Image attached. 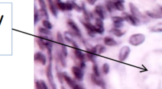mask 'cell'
<instances>
[{"label": "cell", "instance_id": "cell-6", "mask_svg": "<svg viewBox=\"0 0 162 89\" xmlns=\"http://www.w3.org/2000/svg\"><path fill=\"white\" fill-rule=\"evenodd\" d=\"M82 24L84 25L85 27V30H87V34L91 37H94L95 34H96V27L94 25L91 24L90 22H82L81 21Z\"/></svg>", "mask_w": 162, "mask_h": 89}, {"label": "cell", "instance_id": "cell-27", "mask_svg": "<svg viewBox=\"0 0 162 89\" xmlns=\"http://www.w3.org/2000/svg\"><path fill=\"white\" fill-rule=\"evenodd\" d=\"M38 32L41 34L46 35V36H50L52 34V32L50 31V30L47 29L46 28L43 27H39L38 28Z\"/></svg>", "mask_w": 162, "mask_h": 89}, {"label": "cell", "instance_id": "cell-26", "mask_svg": "<svg viewBox=\"0 0 162 89\" xmlns=\"http://www.w3.org/2000/svg\"><path fill=\"white\" fill-rule=\"evenodd\" d=\"M112 20L113 24H118V23H123L125 21V19L122 17L120 16H114L112 17Z\"/></svg>", "mask_w": 162, "mask_h": 89}, {"label": "cell", "instance_id": "cell-15", "mask_svg": "<svg viewBox=\"0 0 162 89\" xmlns=\"http://www.w3.org/2000/svg\"><path fill=\"white\" fill-rule=\"evenodd\" d=\"M74 55L77 58L79 61H85V56L86 55L84 54L83 52L81 51L79 49H75L74 51Z\"/></svg>", "mask_w": 162, "mask_h": 89}, {"label": "cell", "instance_id": "cell-35", "mask_svg": "<svg viewBox=\"0 0 162 89\" xmlns=\"http://www.w3.org/2000/svg\"><path fill=\"white\" fill-rule=\"evenodd\" d=\"M56 38H57V41H58L59 43L62 44V45H64V39H63L62 34L60 33V32H58L57 33Z\"/></svg>", "mask_w": 162, "mask_h": 89}, {"label": "cell", "instance_id": "cell-44", "mask_svg": "<svg viewBox=\"0 0 162 89\" xmlns=\"http://www.w3.org/2000/svg\"><path fill=\"white\" fill-rule=\"evenodd\" d=\"M91 5H94L96 2V0H88L87 1Z\"/></svg>", "mask_w": 162, "mask_h": 89}, {"label": "cell", "instance_id": "cell-16", "mask_svg": "<svg viewBox=\"0 0 162 89\" xmlns=\"http://www.w3.org/2000/svg\"><path fill=\"white\" fill-rule=\"evenodd\" d=\"M47 3H48V6H49V9L52 13V14L54 16V17H57L58 16V9H57V8L56 5H55V3L52 0H49L47 1Z\"/></svg>", "mask_w": 162, "mask_h": 89}, {"label": "cell", "instance_id": "cell-34", "mask_svg": "<svg viewBox=\"0 0 162 89\" xmlns=\"http://www.w3.org/2000/svg\"><path fill=\"white\" fill-rule=\"evenodd\" d=\"M71 3H72V5L73 6V8H74V9H75V10L76 11H77V12H81L82 11V8H81V6H79L77 3H76L75 1H70Z\"/></svg>", "mask_w": 162, "mask_h": 89}, {"label": "cell", "instance_id": "cell-46", "mask_svg": "<svg viewBox=\"0 0 162 89\" xmlns=\"http://www.w3.org/2000/svg\"><path fill=\"white\" fill-rule=\"evenodd\" d=\"M65 38L66 40V41H67V42H68L71 43V42H72V39H70V38L68 37H67V36H65Z\"/></svg>", "mask_w": 162, "mask_h": 89}, {"label": "cell", "instance_id": "cell-9", "mask_svg": "<svg viewBox=\"0 0 162 89\" xmlns=\"http://www.w3.org/2000/svg\"><path fill=\"white\" fill-rule=\"evenodd\" d=\"M95 27H96V34H99L102 35L104 32V23L102 19L100 18H96L95 20Z\"/></svg>", "mask_w": 162, "mask_h": 89}, {"label": "cell", "instance_id": "cell-17", "mask_svg": "<svg viewBox=\"0 0 162 89\" xmlns=\"http://www.w3.org/2000/svg\"><path fill=\"white\" fill-rule=\"evenodd\" d=\"M162 13H159L155 11H146V14L148 17L154 18V19H159L162 18Z\"/></svg>", "mask_w": 162, "mask_h": 89}, {"label": "cell", "instance_id": "cell-10", "mask_svg": "<svg viewBox=\"0 0 162 89\" xmlns=\"http://www.w3.org/2000/svg\"><path fill=\"white\" fill-rule=\"evenodd\" d=\"M94 12L99 17V18L102 19L103 20L105 19L106 16V10L102 5H98L96 6V7L94 8Z\"/></svg>", "mask_w": 162, "mask_h": 89}, {"label": "cell", "instance_id": "cell-19", "mask_svg": "<svg viewBox=\"0 0 162 89\" xmlns=\"http://www.w3.org/2000/svg\"><path fill=\"white\" fill-rule=\"evenodd\" d=\"M124 1H114V6L116 10L119 11H123L125 10V6L123 5Z\"/></svg>", "mask_w": 162, "mask_h": 89}, {"label": "cell", "instance_id": "cell-36", "mask_svg": "<svg viewBox=\"0 0 162 89\" xmlns=\"http://www.w3.org/2000/svg\"><path fill=\"white\" fill-rule=\"evenodd\" d=\"M62 54L63 55V56L65 57V58H66L68 56V50L67 48H66V47L65 45H62V51H61Z\"/></svg>", "mask_w": 162, "mask_h": 89}, {"label": "cell", "instance_id": "cell-2", "mask_svg": "<svg viewBox=\"0 0 162 89\" xmlns=\"http://www.w3.org/2000/svg\"><path fill=\"white\" fill-rule=\"evenodd\" d=\"M122 17L125 19V21H127V23L132 25V26H138L141 22L139 19L134 17V16L129 13L123 12Z\"/></svg>", "mask_w": 162, "mask_h": 89}, {"label": "cell", "instance_id": "cell-5", "mask_svg": "<svg viewBox=\"0 0 162 89\" xmlns=\"http://www.w3.org/2000/svg\"><path fill=\"white\" fill-rule=\"evenodd\" d=\"M130 53H131V49L127 46H123L120 50L119 54V59L120 61H125L129 57Z\"/></svg>", "mask_w": 162, "mask_h": 89}, {"label": "cell", "instance_id": "cell-37", "mask_svg": "<svg viewBox=\"0 0 162 89\" xmlns=\"http://www.w3.org/2000/svg\"><path fill=\"white\" fill-rule=\"evenodd\" d=\"M65 8L66 11H72L74 9L70 1H66L65 3Z\"/></svg>", "mask_w": 162, "mask_h": 89}, {"label": "cell", "instance_id": "cell-20", "mask_svg": "<svg viewBox=\"0 0 162 89\" xmlns=\"http://www.w3.org/2000/svg\"><path fill=\"white\" fill-rule=\"evenodd\" d=\"M81 8H82V10L83 11V15L85 20L87 22H89L91 20V18H92V17L91 16V13H89V12L86 9V8H85V6L84 3H82Z\"/></svg>", "mask_w": 162, "mask_h": 89}, {"label": "cell", "instance_id": "cell-30", "mask_svg": "<svg viewBox=\"0 0 162 89\" xmlns=\"http://www.w3.org/2000/svg\"><path fill=\"white\" fill-rule=\"evenodd\" d=\"M40 12L39 10H37L36 7L35 6V11H34V24L36 25L40 20Z\"/></svg>", "mask_w": 162, "mask_h": 89}, {"label": "cell", "instance_id": "cell-45", "mask_svg": "<svg viewBox=\"0 0 162 89\" xmlns=\"http://www.w3.org/2000/svg\"><path fill=\"white\" fill-rule=\"evenodd\" d=\"M71 44H72V46L74 47H75V48L76 49H79V47H78V45L77 44V43H76L74 40H73L71 42Z\"/></svg>", "mask_w": 162, "mask_h": 89}, {"label": "cell", "instance_id": "cell-18", "mask_svg": "<svg viewBox=\"0 0 162 89\" xmlns=\"http://www.w3.org/2000/svg\"><path fill=\"white\" fill-rule=\"evenodd\" d=\"M109 32L112 34L114 36L117 37H121L125 34V31H122L120 28H113L109 30Z\"/></svg>", "mask_w": 162, "mask_h": 89}, {"label": "cell", "instance_id": "cell-8", "mask_svg": "<svg viewBox=\"0 0 162 89\" xmlns=\"http://www.w3.org/2000/svg\"><path fill=\"white\" fill-rule=\"evenodd\" d=\"M91 81L93 84H94L98 87H100L102 89H107L106 84L102 78H100V77H96L94 74H91Z\"/></svg>", "mask_w": 162, "mask_h": 89}, {"label": "cell", "instance_id": "cell-31", "mask_svg": "<svg viewBox=\"0 0 162 89\" xmlns=\"http://www.w3.org/2000/svg\"><path fill=\"white\" fill-rule=\"evenodd\" d=\"M92 69H93V74L94 75H96V77H100V70H99V68H98V66L97 65L96 63L93 64V67H92Z\"/></svg>", "mask_w": 162, "mask_h": 89}, {"label": "cell", "instance_id": "cell-14", "mask_svg": "<svg viewBox=\"0 0 162 89\" xmlns=\"http://www.w3.org/2000/svg\"><path fill=\"white\" fill-rule=\"evenodd\" d=\"M67 25H68V26L71 28L72 31H74L76 33L81 34V30L79 29L77 25L76 24V23L74 20H71V19H68V20H67Z\"/></svg>", "mask_w": 162, "mask_h": 89}, {"label": "cell", "instance_id": "cell-1", "mask_svg": "<svg viewBox=\"0 0 162 89\" xmlns=\"http://www.w3.org/2000/svg\"><path fill=\"white\" fill-rule=\"evenodd\" d=\"M145 40V36L144 35L142 34H134L130 37L129 42L130 44L134 46H138L141 45L142 43L144 42Z\"/></svg>", "mask_w": 162, "mask_h": 89}, {"label": "cell", "instance_id": "cell-24", "mask_svg": "<svg viewBox=\"0 0 162 89\" xmlns=\"http://www.w3.org/2000/svg\"><path fill=\"white\" fill-rule=\"evenodd\" d=\"M55 4H56V6L57 8H58L60 11H64L66 10L65 8V3L63 2L62 1H55Z\"/></svg>", "mask_w": 162, "mask_h": 89}, {"label": "cell", "instance_id": "cell-33", "mask_svg": "<svg viewBox=\"0 0 162 89\" xmlns=\"http://www.w3.org/2000/svg\"><path fill=\"white\" fill-rule=\"evenodd\" d=\"M97 47V54L101 55V54L106 51V47L103 45H96Z\"/></svg>", "mask_w": 162, "mask_h": 89}, {"label": "cell", "instance_id": "cell-22", "mask_svg": "<svg viewBox=\"0 0 162 89\" xmlns=\"http://www.w3.org/2000/svg\"><path fill=\"white\" fill-rule=\"evenodd\" d=\"M36 42L38 47H39V49L42 51H44L46 49L45 47V44H44V39H42V38L39 37L36 39Z\"/></svg>", "mask_w": 162, "mask_h": 89}, {"label": "cell", "instance_id": "cell-40", "mask_svg": "<svg viewBox=\"0 0 162 89\" xmlns=\"http://www.w3.org/2000/svg\"><path fill=\"white\" fill-rule=\"evenodd\" d=\"M36 89H43L42 85L41 84L40 80H37L36 82Z\"/></svg>", "mask_w": 162, "mask_h": 89}, {"label": "cell", "instance_id": "cell-4", "mask_svg": "<svg viewBox=\"0 0 162 89\" xmlns=\"http://www.w3.org/2000/svg\"><path fill=\"white\" fill-rule=\"evenodd\" d=\"M129 6L130 11H131L132 15H133L134 17L139 19L141 22V18H142V20H147L148 18L146 17H145L144 15H142L141 13V12L139 11V9L136 7V6L133 4L132 3H130Z\"/></svg>", "mask_w": 162, "mask_h": 89}, {"label": "cell", "instance_id": "cell-43", "mask_svg": "<svg viewBox=\"0 0 162 89\" xmlns=\"http://www.w3.org/2000/svg\"><path fill=\"white\" fill-rule=\"evenodd\" d=\"M72 89H85V88L82 86H81V85H80L76 84L75 86L73 87Z\"/></svg>", "mask_w": 162, "mask_h": 89}, {"label": "cell", "instance_id": "cell-42", "mask_svg": "<svg viewBox=\"0 0 162 89\" xmlns=\"http://www.w3.org/2000/svg\"><path fill=\"white\" fill-rule=\"evenodd\" d=\"M40 82H41V85H42L43 89H48V87H47V85L46 84L45 82H44V80H40Z\"/></svg>", "mask_w": 162, "mask_h": 89}, {"label": "cell", "instance_id": "cell-39", "mask_svg": "<svg viewBox=\"0 0 162 89\" xmlns=\"http://www.w3.org/2000/svg\"><path fill=\"white\" fill-rule=\"evenodd\" d=\"M113 27L114 28H120L123 27V25H124V24L123 23H118V24H113Z\"/></svg>", "mask_w": 162, "mask_h": 89}, {"label": "cell", "instance_id": "cell-3", "mask_svg": "<svg viewBox=\"0 0 162 89\" xmlns=\"http://www.w3.org/2000/svg\"><path fill=\"white\" fill-rule=\"evenodd\" d=\"M46 75L48 80L49 83L52 87V89H57L56 85L54 82V78L53 75V72H52V63H49V65H47L46 69Z\"/></svg>", "mask_w": 162, "mask_h": 89}, {"label": "cell", "instance_id": "cell-12", "mask_svg": "<svg viewBox=\"0 0 162 89\" xmlns=\"http://www.w3.org/2000/svg\"><path fill=\"white\" fill-rule=\"evenodd\" d=\"M63 78H64V80L65 81L66 84H67L70 87L73 88V87H74L75 85L77 84H76V82L73 80V79L70 77V76H68L66 72H63Z\"/></svg>", "mask_w": 162, "mask_h": 89}, {"label": "cell", "instance_id": "cell-48", "mask_svg": "<svg viewBox=\"0 0 162 89\" xmlns=\"http://www.w3.org/2000/svg\"><path fill=\"white\" fill-rule=\"evenodd\" d=\"M61 89H65V87H63V86H62V87H61Z\"/></svg>", "mask_w": 162, "mask_h": 89}, {"label": "cell", "instance_id": "cell-41", "mask_svg": "<svg viewBox=\"0 0 162 89\" xmlns=\"http://www.w3.org/2000/svg\"><path fill=\"white\" fill-rule=\"evenodd\" d=\"M85 62L84 61H80V62H79V67L80 68H81L82 69H84L85 68Z\"/></svg>", "mask_w": 162, "mask_h": 89}, {"label": "cell", "instance_id": "cell-23", "mask_svg": "<svg viewBox=\"0 0 162 89\" xmlns=\"http://www.w3.org/2000/svg\"><path fill=\"white\" fill-rule=\"evenodd\" d=\"M153 32H162V23H158L151 28Z\"/></svg>", "mask_w": 162, "mask_h": 89}, {"label": "cell", "instance_id": "cell-32", "mask_svg": "<svg viewBox=\"0 0 162 89\" xmlns=\"http://www.w3.org/2000/svg\"><path fill=\"white\" fill-rule=\"evenodd\" d=\"M110 69V65L106 63H104L103 66H102V70H103V73L104 75H108L109 73Z\"/></svg>", "mask_w": 162, "mask_h": 89}, {"label": "cell", "instance_id": "cell-29", "mask_svg": "<svg viewBox=\"0 0 162 89\" xmlns=\"http://www.w3.org/2000/svg\"><path fill=\"white\" fill-rule=\"evenodd\" d=\"M42 24H43V26L44 27V28H46L48 30H51L53 28V25H52V23H51V22L48 20H46V19L43 20Z\"/></svg>", "mask_w": 162, "mask_h": 89}, {"label": "cell", "instance_id": "cell-21", "mask_svg": "<svg viewBox=\"0 0 162 89\" xmlns=\"http://www.w3.org/2000/svg\"><path fill=\"white\" fill-rule=\"evenodd\" d=\"M106 9L110 13H112L114 11L116 10L115 6H114V1H106Z\"/></svg>", "mask_w": 162, "mask_h": 89}, {"label": "cell", "instance_id": "cell-13", "mask_svg": "<svg viewBox=\"0 0 162 89\" xmlns=\"http://www.w3.org/2000/svg\"><path fill=\"white\" fill-rule=\"evenodd\" d=\"M104 44L106 46L109 47H113L116 46L117 45V42L113 39V38L111 37L110 36H106L103 39Z\"/></svg>", "mask_w": 162, "mask_h": 89}, {"label": "cell", "instance_id": "cell-25", "mask_svg": "<svg viewBox=\"0 0 162 89\" xmlns=\"http://www.w3.org/2000/svg\"><path fill=\"white\" fill-rule=\"evenodd\" d=\"M85 55H86L87 59L89 60L91 62L93 63V64L96 63V55H94V54L91 53L89 52H87Z\"/></svg>", "mask_w": 162, "mask_h": 89}, {"label": "cell", "instance_id": "cell-28", "mask_svg": "<svg viewBox=\"0 0 162 89\" xmlns=\"http://www.w3.org/2000/svg\"><path fill=\"white\" fill-rule=\"evenodd\" d=\"M58 59H59V61L61 63L62 66H63V68H65L66 66V60H65V58L63 55L61 53H58Z\"/></svg>", "mask_w": 162, "mask_h": 89}, {"label": "cell", "instance_id": "cell-38", "mask_svg": "<svg viewBox=\"0 0 162 89\" xmlns=\"http://www.w3.org/2000/svg\"><path fill=\"white\" fill-rule=\"evenodd\" d=\"M57 77L58 78V80L60 82V83L62 84H63V80H64V78H63V73L61 72H57Z\"/></svg>", "mask_w": 162, "mask_h": 89}, {"label": "cell", "instance_id": "cell-11", "mask_svg": "<svg viewBox=\"0 0 162 89\" xmlns=\"http://www.w3.org/2000/svg\"><path fill=\"white\" fill-rule=\"evenodd\" d=\"M34 61L41 63L42 65H45L46 64L47 59L46 56L43 53L37 52L34 55Z\"/></svg>", "mask_w": 162, "mask_h": 89}, {"label": "cell", "instance_id": "cell-47", "mask_svg": "<svg viewBox=\"0 0 162 89\" xmlns=\"http://www.w3.org/2000/svg\"><path fill=\"white\" fill-rule=\"evenodd\" d=\"M160 11H161V12L162 13V6H160Z\"/></svg>", "mask_w": 162, "mask_h": 89}, {"label": "cell", "instance_id": "cell-7", "mask_svg": "<svg viewBox=\"0 0 162 89\" xmlns=\"http://www.w3.org/2000/svg\"><path fill=\"white\" fill-rule=\"evenodd\" d=\"M72 72L74 75V77L79 81H82L84 78V73L83 70L77 66H74L72 67Z\"/></svg>", "mask_w": 162, "mask_h": 89}]
</instances>
